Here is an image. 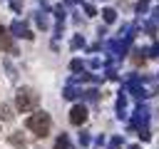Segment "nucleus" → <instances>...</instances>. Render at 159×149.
Segmentation results:
<instances>
[{
    "label": "nucleus",
    "mask_w": 159,
    "mask_h": 149,
    "mask_svg": "<svg viewBox=\"0 0 159 149\" xmlns=\"http://www.w3.org/2000/svg\"><path fill=\"white\" fill-rule=\"evenodd\" d=\"M0 47H2L5 52H12V55L17 52V50H15V45H12V40H10V32H7L2 25H0Z\"/></svg>",
    "instance_id": "4"
},
{
    "label": "nucleus",
    "mask_w": 159,
    "mask_h": 149,
    "mask_svg": "<svg viewBox=\"0 0 159 149\" xmlns=\"http://www.w3.org/2000/svg\"><path fill=\"white\" fill-rule=\"evenodd\" d=\"M65 97H67V99H75V97H77V92H75L72 87H67V89H65Z\"/></svg>",
    "instance_id": "11"
},
{
    "label": "nucleus",
    "mask_w": 159,
    "mask_h": 149,
    "mask_svg": "<svg viewBox=\"0 0 159 149\" xmlns=\"http://www.w3.org/2000/svg\"><path fill=\"white\" fill-rule=\"evenodd\" d=\"M55 149H70V142H67V137H65V134H60V137H57Z\"/></svg>",
    "instance_id": "6"
},
{
    "label": "nucleus",
    "mask_w": 159,
    "mask_h": 149,
    "mask_svg": "<svg viewBox=\"0 0 159 149\" xmlns=\"http://www.w3.org/2000/svg\"><path fill=\"white\" fill-rule=\"evenodd\" d=\"M25 127H27L35 137H47V134H50V127H52V119H50L47 112H35V114L27 117Z\"/></svg>",
    "instance_id": "1"
},
{
    "label": "nucleus",
    "mask_w": 159,
    "mask_h": 149,
    "mask_svg": "<svg viewBox=\"0 0 159 149\" xmlns=\"http://www.w3.org/2000/svg\"><path fill=\"white\" fill-rule=\"evenodd\" d=\"M10 30H12L17 37H25V40H30V37H32V32H30L22 22H12V25H10Z\"/></svg>",
    "instance_id": "5"
},
{
    "label": "nucleus",
    "mask_w": 159,
    "mask_h": 149,
    "mask_svg": "<svg viewBox=\"0 0 159 149\" xmlns=\"http://www.w3.org/2000/svg\"><path fill=\"white\" fill-rule=\"evenodd\" d=\"M0 112H2V119H12V114H10V107H7V104H2V109H0Z\"/></svg>",
    "instance_id": "10"
},
{
    "label": "nucleus",
    "mask_w": 159,
    "mask_h": 149,
    "mask_svg": "<svg viewBox=\"0 0 159 149\" xmlns=\"http://www.w3.org/2000/svg\"><path fill=\"white\" fill-rule=\"evenodd\" d=\"M102 15H104V20H107V22H112V20H114V15H117V12H114V10H112V7H107V10H104V12H102Z\"/></svg>",
    "instance_id": "7"
},
{
    "label": "nucleus",
    "mask_w": 159,
    "mask_h": 149,
    "mask_svg": "<svg viewBox=\"0 0 159 149\" xmlns=\"http://www.w3.org/2000/svg\"><path fill=\"white\" fill-rule=\"evenodd\" d=\"M65 2H75V0H65Z\"/></svg>",
    "instance_id": "13"
},
{
    "label": "nucleus",
    "mask_w": 159,
    "mask_h": 149,
    "mask_svg": "<svg viewBox=\"0 0 159 149\" xmlns=\"http://www.w3.org/2000/svg\"><path fill=\"white\" fill-rule=\"evenodd\" d=\"M72 70H75V72H80V70H82V62H80V60H75V62H72Z\"/></svg>",
    "instance_id": "12"
},
{
    "label": "nucleus",
    "mask_w": 159,
    "mask_h": 149,
    "mask_svg": "<svg viewBox=\"0 0 159 149\" xmlns=\"http://www.w3.org/2000/svg\"><path fill=\"white\" fill-rule=\"evenodd\" d=\"M10 142H12V144H15L17 149H25V142H22V139H20L17 134H15V137H10Z\"/></svg>",
    "instance_id": "8"
},
{
    "label": "nucleus",
    "mask_w": 159,
    "mask_h": 149,
    "mask_svg": "<svg viewBox=\"0 0 159 149\" xmlns=\"http://www.w3.org/2000/svg\"><path fill=\"white\" fill-rule=\"evenodd\" d=\"M129 149H139V147H129Z\"/></svg>",
    "instance_id": "14"
},
{
    "label": "nucleus",
    "mask_w": 159,
    "mask_h": 149,
    "mask_svg": "<svg viewBox=\"0 0 159 149\" xmlns=\"http://www.w3.org/2000/svg\"><path fill=\"white\" fill-rule=\"evenodd\" d=\"M84 119H87V109L82 104H75L72 112H70V122L72 124H84Z\"/></svg>",
    "instance_id": "3"
},
{
    "label": "nucleus",
    "mask_w": 159,
    "mask_h": 149,
    "mask_svg": "<svg viewBox=\"0 0 159 149\" xmlns=\"http://www.w3.org/2000/svg\"><path fill=\"white\" fill-rule=\"evenodd\" d=\"M109 149H122V139H119V137H114V139L109 142Z\"/></svg>",
    "instance_id": "9"
},
{
    "label": "nucleus",
    "mask_w": 159,
    "mask_h": 149,
    "mask_svg": "<svg viewBox=\"0 0 159 149\" xmlns=\"http://www.w3.org/2000/svg\"><path fill=\"white\" fill-rule=\"evenodd\" d=\"M37 102H40V97H37L30 87H22V89L15 94V107H17L20 112H32V109L37 107Z\"/></svg>",
    "instance_id": "2"
}]
</instances>
